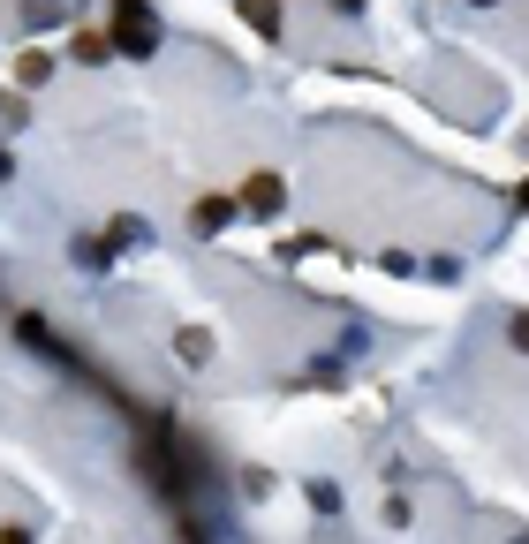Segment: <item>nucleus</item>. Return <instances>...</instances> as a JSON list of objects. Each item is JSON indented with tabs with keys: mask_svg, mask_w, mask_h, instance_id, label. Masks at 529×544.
Wrapping results in <instances>:
<instances>
[{
	"mask_svg": "<svg viewBox=\"0 0 529 544\" xmlns=\"http://www.w3.org/2000/svg\"><path fill=\"white\" fill-rule=\"evenodd\" d=\"M0 544H31V537H23V529H8V537H0Z\"/></svg>",
	"mask_w": 529,
	"mask_h": 544,
	"instance_id": "39448f33",
	"label": "nucleus"
},
{
	"mask_svg": "<svg viewBox=\"0 0 529 544\" xmlns=\"http://www.w3.org/2000/svg\"><path fill=\"white\" fill-rule=\"evenodd\" d=\"M514 348H529V318H514Z\"/></svg>",
	"mask_w": 529,
	"mask_h": 544,
	"instance_id": "20e7f679",
	"label": "nucleus"
},
{
	"mask_svg": "<svg viewBox=\"0 0 529 544\" xmlns=\"http://www.w3.org/2000/svg\"><path fill=\"white\" fill-rule=\"evenodd\" d=\"M114 8H121V16H114V31H121L129 46L144 53V46H152V23H144V0H114Z\"/></svg>",
	"mask_w": 529,
	"mask_h": 544,
	"instance_id": "f257e3e1",
	"label": "nucleus"
},
{
	"mask_svg": "<svg viewBox=\"0 0 529 544\" xmlns=\"http://www.w3.org/2000/svg\"><path fill=\"white\" fill-rule=\"evenodd\" d=\"M242 16H250V23H257V31L273 38V31H280V0H242Z\"/></svg>",
	"mask_w": 529,
	"mask_h": 544,
	"instance_id": "7ed1b4c3",
	"label": "nucleus"
},
{
	"mask_svg": "<svg viewBox=\"0 0 529 544\" xmlns=\"http://www.w3.org/2000/svg\"><path fill=\"white\" fill-rule=\"evenodd\" d=\"M242 204H250V212H280V182H273V174H257V182L242 189Z\"/></svg>",
	"mask_w": 529,
	"mask_h": 544,
	"instance_id": "f03ea898",
	"label": "nucleus"
}]
</instances>
